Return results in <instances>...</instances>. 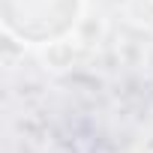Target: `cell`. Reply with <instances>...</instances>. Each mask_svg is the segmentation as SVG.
Wrapping results in <instances>:
<instances>
[{"instance_id":"cell-1","label":"cell","mask_w":153,"mask_h":153,"mask_svg":"<svg viewBox=\"0 0 153 153\" xmlns=\"http://www.w3.org/2000/svg\"><path fill=\"white\" fill-rule=\"evenodd\" d=\"M81 12V0H3V27L21 45L60 39Z\"/></svg>"}]
</instances>
